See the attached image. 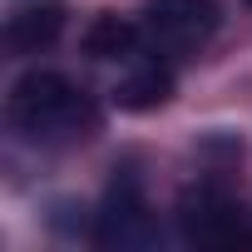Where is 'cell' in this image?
I'll return each mask as SVG.
<instances>
[{"mask_svg":"<svg viewBox=\"0 0 252 252\" xmlns=\"http://www.w3.org/2000/svg\"><path fill=\"white\" fill-rule=\"evenodd\" d=\"M5 119L35 144H69V139H89L99 129V109L94 99L60 69H30L10 84L5 99Z\"/></svg>","mask_w":252,"mask_h":252,"instance_id":"obj_1","label":"cell"},{"mask_svg":"<svg viewBox=\"0 0 252 252\" xmlns=\"http://www.w3.org/2000/svg\"><path fill=\"white\" fill-rule=\"evenodd\" d=\"M218 30V0H144V40L163 60L198 55Z\"/></svg>","mask_w":252,"mask_h":252,"instance_id":"obj_2","label":"cell"},{"mask_svg":"<svg viewBox=\"0 0 252 252\" xmlns=\"http://www.w3.org/2000/svg\"><path fill=\"white\" fill-rule=\"evenodd\" d=\"M94 242L99 247H154L158 242V222H154L134 173L109 183V198H104V208L94 218Z\"/></svg>","mask_w":252,"mask_h":252,"instance_id":"obj_3","label":"cell"},{"mask_svg":"<svg viewBox=\"0 0 252 252\" xmlns=\"http://www.w3.org/2000/svg\"><path fill=\"white\" fill-rule=\"evenodd\" d=\"M183 237L198 247H232V242H252V232L242 227V213L218 198V193H198L183 203Z\"/></svg>","mask_w":252,"mask_h":252,"instance_id":"obj_4","label":"cell"},{"mask_svg":"<svg viewBox=\"0 0 252 252\" xmlns=\"http://www.w3.org/2000/svg\"><path fill=\"white\" fill-rule=\"evenodd\" d=\"M168 94H173L168 60H139L129 74H119V84H114V104L129 109V114H149V109L168 104Z\"/></svg>","mask_w":252,"mask_h":252,"instance_id":"obj_5","label":"cell"},{"mask_svg":"<svg viewBox=\"0 0 252 252\" xmlns=\"http://www.w3.org/2000/svg\"><path fill=\"white\" fill-rule=\"evenodd\" d=\"M60 30H64V10L55 5V0H45V5H25V10H15V15H10L5 40H10V50H15V55H35V50L55 45V40H60Z\"/></svg>","mask_w":252,"mask_h":252,"instance_id":"obj_6","label":"cell"},{"mask_svg":"<svg viewBox=\"0 0 252 252\" xmlns=\"http://www.w3.org/2000/svg\"><path fill=\"white\" fill-rule=\"evenodd\" d=\"M139 45H149L144 40V25L124 20V15H99L84 30V55H94V60H134Z\"/></svg>","mask_w":252,"mask_h":252,"instance_id":"obj_7","label":"cell"},{"mask_svg":"<svg viewBox=\"0 0 252 252\" xmlns=\"http://www.w3.org/2000/svg\"><path fill=\"white\" fill-rule=\"evenodd\" d=\"M247 5H252V0H247Z\"/></svg>","mask_w":252,"mask_h":252,"instance_id":"obj_8","label":"cell"}]
</instances>
